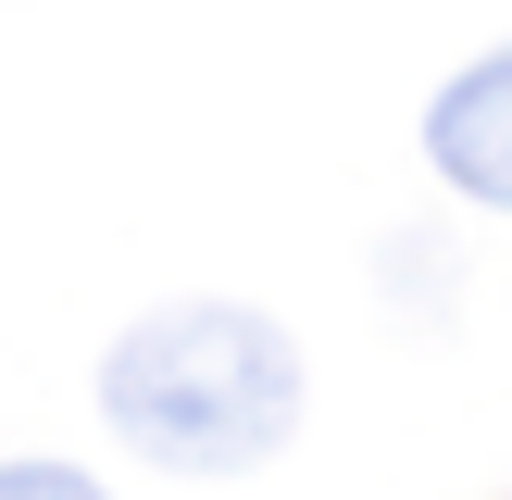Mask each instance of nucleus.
I'll return each mask as SVG.
<instances>
[{
    "mask_svg": "<svg viewBox=\"0 0 512 500\" xmlns=\"http://www.w3.org/2000/svg\"><path fill=\"white\" fill-rule=\"evenodd\" d=\"M100 425L163 475H250L300 438V338L250 300H163L100 350Z\"/></svg>",
    "mask_w": 512,
    "mask_h": 500,
    "instance_id": "1",
    "label": "nucleus"
},
{
    "mask_svg": "<svg viewBox=\"0 0 512 500\" xmlns=\"http://www.w3.org/2000/svg\"><path fill=\"white\" fill-rule=\"evenodd\" d=\"M425 163H438L463 200L512 213V50H475V63L425 100Z\"/></svg>",
    "mask_w": 512,
    "mask_h": 500,
    "instance_id": "2",
    "label": "nucleus"
},
{
    "mask_svg": "<svg viewBox=\"0 0 512 500\" xmlns=\"http://www.w3.org/2000/svg\"><path fill=\"white\" fill-rule=\"evenodd\" d=\"M0 500H113V488L75 463H0Z\"/></svg>",
    "mask_w": 512,
    "mask_h": 500,
    "instance_id": "3",
    "label": "nucleus"
}]
</instances>
